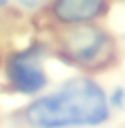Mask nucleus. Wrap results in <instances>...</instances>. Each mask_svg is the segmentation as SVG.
<instances>
[{
    "label": "nucleus",
    "instance_id": "f257e3e1",
    "mask_svg": "<svg viewBox=\"0 0 125 128\" xmlns=\"http://www.w3.org/2000/svg\"><path fill=\"white\" fill-rule=\"evenodd\" d=\"M109 94L92 77L66 79L57 90L33 97L22 112L29 128H98L109 123Z\"/></svg>",
    "mask_w": 125,
    "mask_h": 128
},
{
    "label": "nucleus",
    "instance_id": "f03ea898",
    "mask_svg": "<svg viewBox=\"0 0 125 128\" xmlns=\"http://www.w3.org/2000/svg\"><path fill=\"white\" fill-rule=\"evenodd\" d=\"M59 59L85 72H101L118 57L116 40L109 31L94 24L63 28L57 35Z\"/></svg>",
    "mask_w": 125,
    "mask_h": 128
},
{
    "label": "nucleus",
    "instance_id": "7ed1b4c3",
    "mask_svg": "<svg viewBox=\"0 0 125 128\" xmlns=\"http://www.w3.org/2000/svg\"><path fill=\"white\" fill-rule=\"evenodd\" d=\"M44 51L39 46L17 50L6 57L4 80L13 94L24 97H37L46 90L50 75L43 62Z\"/></svg>",
    "mask_w": 125,
    "mask_h": 128
},
{
    "label": "nucleus",
    "instance_id": "20e7f679",
    "mask_svg": "<svg viewBox=\"0 0 125 128\" xmlns=\"http://www.w3.org/2000/svg\"><path fill=\"white\" fill-rule=\"evenodd\" d=\"M112 0H52L50 15L61 28L94 24L110 9Z\"/></svg>",
    "mask_w": 125,
    "mask_h": 128
},
{
    "label": "nucleus",
    "instance_id": "39448f33",
    "mask_svg": "<svg viewBox=\"0 0 125 128\" xmlns=\"http://www.w3.org/2000/svg\"><path fill=\"white\" fill-rule=\"evenodd\" d=\"M109 104L112 110H123L125 108V90L123 88H114L109 94Z\"/></svg>",
    "mask_w": 125,
    "mask_h": 128
},
{
    "label": "nucleus",
    "instance_id": "423d86ee",
    "mask_svg": "<svg viewBox=\"0 0 125 128\" xmlns=\"http://www.w3.org/2000/svg\"><path fill=\"white\" fill-rule=\"evenodd\" d=\"M13 2L26 11H39V9L46 8L52 0H13Z\"/></svg>",
    "mask_w": 125,
    "mask_h": 128
},
{
    "label": "nucleus",
    "instance_id": "0eeeda50",
    "mask_svg": "<svg viewBox=\"0 0 125 128\" xmlns=\"http://www.w3.org/2000/svg\"><path fill=\"white\" fill-rule=\"evenodd\" d=\"M9 6V0H0V9H6Z\"/></svg>",
    "mask_w": 125,
    "mask_h": 128
}]
</instances>
